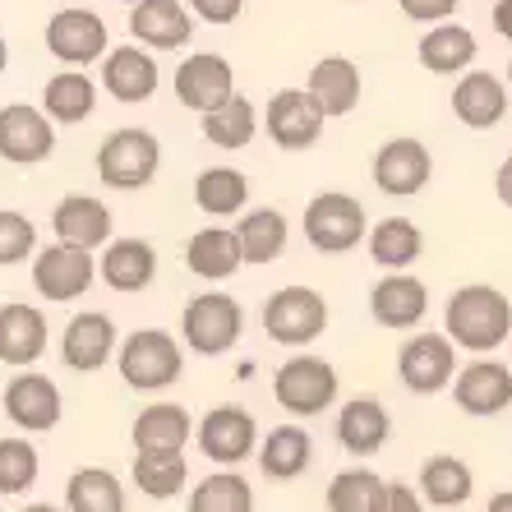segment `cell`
Returning a JSON list of instances; mask_svg holds the SVG:
<instances>
[{
    "instance_id": "cell-42",
    "label": "cell",
    "mask_w": 512,
    "mask_h": 512,
    "mask_svg": "<svg viewBox=\"0 0 512 512\" xmlns=\"http://www.w3.org/2000/svg\"><path fill=\"white\" fill-rule=\"evenodd\" d=\"M37 480V448L28 439H0V494H24Z\"/></svg>"
},
{
    "instance_id": "cell-40",
    "label": "cell",
    "mask_w": 512,
    "mask_h": 512,
    "mask_svg": "<svg viewBox=\"0 0 512 512\" xmlns=\"http://www.w3.org/2000/svg\"><path fill=\"white\" fill-rule=\"evenodd\" d=\"M190 512H254V489L236 471H217V476L194 485Z\"/></svg>"
},
{
    "instance_id": "cell-3",
    "label": "cell",
    "mask_w": 512,
    "mask_h": 512,
    "mask_svg": "<svg viewBox=\"0 0 512 512\" xmlns=\"http://www.w3.org/2000/svg\"><path fill=\"white\" fill-rule=\"evenodd\" d=\"M263 333L282 346H310L314 337L328 328V300L310 286H282L263 300L259 310Z\"/></svg>"
},
{
    "instance_id": "cell-35",
    "label": "cell",
    "mask_w": 512,
    "mask_h": 512,
    "mask_svg": "<svg viewBox=\"0 0 512 512\" xmlns=\"http://www.w3.org/2000/svg\"><path fill=\"white\" fill-rule=\"evenodd\" d=\"M383 499H388V480H379L365 466L337 471L328 480V512H383Z\"/></svg>"
},
{
    "instance_id": "cell-11",
    "label": "cell",
    "mask_w": 512,
    "mask_h": 512,
    "mask_svg": "<svg viewBox=\"0 0 512 512\" xmlns=\"http://www.w3.org/2000/svg\"><path fill=\"white\" fill-rule=\"evenodd\" d=\"M60 388L47 379V374H14L10 383H5V416L14 420L19 429H28V434H47V429L60 425Z\"/></svg>"
},
{
    "instance_id": "cell-53",
    "label": "cell",
    "mask_w": 512,
    "mask_h": 512,
    "mask_svg": "<svg viewBox=\"0 0 512 512\" xmlns=\"http://www.w3.org/2000/svg\"><path fill=\"white\" fill-rule=\"evenodd\" d=\"M453 512H457V508H453Z\"/></svg>"
},
{
    "instance_id": "cell-48",
    "label": "cell",
    "mask_w": 512,
    "mask_h": 512,
    "mask_svg": "<svg viewBox=\"0 0 512 512\" xmlns=\"http://www.w3.org/2000/svg\"><path fill=\"white\" fill-rule=\"evenodd\" d=\"M494 185H499V199L512 208V157H508V162H503V167H499V180H494Z\"/></svg>"
},
{
    "instance_id": "cell-43",
    "label": "cell",
    "mask_w": 512,
    "mask_h": 512,
    "mask_svg": "<svg viewBox=\"0 0 512 512\" xmlns=\"http://www.w3.org/2000/svg\"><path fill=\"white\" fill-rule=\"evenodd\" d=\"M37 245V231L24 213H10V208H0V263H19L28 259Z\"/></svg>"
},
{
    "instance_id": "cell-37",
    "label": "cell",
    "mask_w": 512,
    "mask_h": 512,
    "mask_svg": "<svg viewBox=\"0 0 512 512\" xmlns=\"http://www.w3.org/2000/svg\"><path fill=\"white\" fill-rule=\"evenodd\" d=\"M476 60V37L471 28H457V24H443L434 28L429 37H420V65L434 74H457Z\"/></svg>"
},
{
    "instance_id": "cell-8",
    "label": "cell",
    "mask_w": 512,
    "mask_h": 512,
    "mask_svg": "<svg viewBox=\"0 0 512 512\" xmlns=\"http://www.w3.org/2000/svg\"><path fill=\"white\" fill-rule=\"evenodd\" d=\"M453 346H457L453 337H439V333L406 337V346L397 351V379L420 397L443 393V388L457 379V351Z\"/></svg>"
},
{
    "instance_id": "cell-7",
    "label": "cell",
    "mask_w": 512,
    "mask_h": 512,
    "mask_svg": "<svg viewBox=\"0 0 512 512\" xmlns=\"http://www.w3.org/2000/svg\"><path fill=\"white\" fill-rule=\"evenodd\" d=\"M273 393L291 416H319L337 402V370L323 356H296L277 370Z\"/></svg>"
},
{
    "instance_id": "cell-14",
    "label": "cell",
    "mask_w": 512,
    "mask_h": 512,
    "mask_svg": "<svg viewBox=\"0 0 512 512\" xmlns=\"http://www.w3.org/2000/svg\"><path fill=\"white\" fill-rule=\"evenodd\" d=\"M176 97L190 111H203V116H208V111H217L222 102L236 97V74H231V65L222 56L203 51V56H190L176 70Z\"/></svg>"
},
{
    "instance_id": "cell-32",
    "label": "cell",
    "mask_w": 512,
    "mask_h": 512,
    "mask_svg": "<svg viewBox=\"0 0 512 512\" xmlns=\"http://www.w3.org/2000/svg\"><path fill=\"white\" fill-rule=\"evenodd\" d=\"M190 434H194V420L185 406H176V402L143 406L139 420H134V453L139 448H185Z\"/></svg>"
},
{
    "instance_id": "cell-26",
    "label": "cell",
    "mask_w": 512,
    "mask_h": 512,
    "mask_svg": "<svg viewBox=\"0 0 512 512\" xmlns=\"http://www.w3.org/2000/svg\"><path fill=\"white\" fill-rule=\"evenodd\" d=\"M157 277V250L148 240L139 236H125V240H111L107 254H102V282L111 291H143V286Z\"/></svg>"
},
{
    "instance_id": "cell-10",
    "label": "cell",
    "mask_w": 512,
    "mask_h": 512,
    "mask_svg": "<svg viewBox=\"0 0 512 512\" xmlns=\"http://www.w3.org/2000/svg\"><path fill=\"white\" fill-rule=\"evenodd\" d=\"M93 277V250H79V245H65V240H56L51 250H42L33 259V286L47 300H79L93 286Z\"/></svg>"
},
{
    "instance_id": "cell-51",
    "label": "cell",
    "mask_w": 512,
    "mask_h": 512,
    "mask_svg": "<svg viewBox=\"0 0 512 512\" xmlns=\"http://www.w3.org/2000/svg\"><path fill=\"white\" fill-rule=\"evenodd\" d=\"M5 60H10V51H5V37H0V74H5Z\"/></svg>"
},
{
    "instance_id": "cell-16",
    "label": "cell",
    "mask_w": 512,
    "mask_h": 512,
    "mask_svg": "<svg viewBox=\"0 0 512 512\" xmlns=\"http://www.w3.org/2000/svg\"><path fill=\"white\" fill-rule=\"evenodd\" d=\"M453 397L466 416H480V420L499 416V411L512 406V370L499 365V360H476V365L457 370Z\"/></svg>"
},
{
    "instance_id": "cell-5",
    "label": "cell",
    "mask_w": 512,
    "mask_h": 512,
    "mask_svg": "<svg viewBox=\"0 0 512 512\" xmlns=\"http://www.w3.org/2000/svg\"><path fill=\"white\" fill-rule=\"evenodd\" d=\"M162 167V148L148 130H116L97 148V176L111 190H143Z\"/></svg>"
},
{
    "instance_id": "cell-21",
    "label": "cell",
    "mask_w": 512,
    "mask_h": 512,
    "mask_svg": "<svg viewBox=\"0 0 512 512\" xmlns=\"http://www.w3.org/2000/svg\"><path fill=\"white\" fill-rule=\"evenodd\" d=\"M51 227H56V240H65V245L97 250L102 240H111V208L102 199H88V194H70V199L56 203Z\"/></svg>"
},
{
    "instance_id": "cell-20",
    "label": "cell",
    "mask_w": 512,
    "mask_h": 512,
    "mask_svg": "<svg viewBox=\"0 0 512 512\" xmlns=\"http://www.w3.org/2000/svg\"><path fill=\"white\" fill-rule=\"evenodd\" d=\"M47 47L65 65H88L107 47V24L93 10H60L47 24Z\"/></svg>"
},
{
    "instance_id": "cell-23",
    "label": "cell",
    "mask_w": 512,
    "mask_h": 512,
    "mask_svg": "<svg viewBox=\"0 0 512 512\" xmlns=\"http://www.w3.org/2000/svg\"><path fill=\"white\" fill-rule=\"evenodd\" d=\"M185 263L190 273L203 277V282H227L245 263V250H240V231H227V227H203L190 236L185 245Z\"/></svg>"
},
{
    "instance_id": "cell-52",
    "label": "cell",
    "mask_w": 512,
    "mask_h": 512,
    "mask_svg": "<svg viewBox=\"0 0 512 512\" xmlns=\"http://www.w3.org/2000/svg\"><path fill=\"white\" fill-rule=\"evenodd\" d=\"M508 84H512V65H508Z\"/></svg>"
},
{
    "instance_id": "cell-25",
    "label": "cell",
    "mask_w": 512,
    "mask_h": 512,
    "mask_svg": "<svg viewBox=\"0 0 512 512\" xmlns=\"http://www.w3.org/2000/svg\"><path fill=\"white\" fill-rule=\"evenodd\" d=\"M102 88L116 102H148L157 93V65L139 47H116L102 60Z\"/></svg>"
},
{
    "instance_id": "cell-2",
    "label": "cell",
    "mask_w": 512,
    "mask_h": 512,
    "mask_svg": "<svg viewBox=\"0 0 512 512\" xmlns=\"http://www.w3.org/2000/svg\"><path fill=\"white\" fill-rule=\"evenodd\" d=\"M120 379L130 383L134 393H162L185 374V356L171 333L162 328H139L120 342Z\"/></svg>"
},
{
    "instance_id": "cell-15",
    "label": "cell",
    "mask_w": 512,
    "mask_h": 512,
    "mask_svg": "<svg viewBox=\"0 0 512 512\" xmlns=\"http://www.w3.org/2000/svg\"><path fill=\"white\" fill-rule=\"evenodd\" d=\"M116 356V323L102 310H84L65 323V337H60V360L79 374L102 370L107 360Z\"/></svg>"
},
{
    "instance_id": "cell-30",
    "label": "cell",
    "mask_w": 512,
    "mask_h": 512,
    "mask_svg": "<svg viewBox=\"0 0 512 512\" xmlns=\"http://www.w3.org/2000/svg\"><path fill=\"white\" fill-rule=\"evenodd\" d=\"M471 489H476V476H471V466L462 462V457H429L425 466H420V499L429 503V508H462L466 499H471Z\"/></svg>"
},
{
    "instance_id": "cell-45",
    "label": "cell",
    "mask_w": 512,
    "mask_h": 512,
    "mask_svg": "<svg viewBox=\"0 0 512 512\" xmlns=\"http://www.w3.org/2000/svg\"><path fill=\"white\" fill-rule=\"evenodd\" d=\"M190 5L208 24H231V19H240V5H245V0H190Z\"/></svg>"
},
{
    "instance_id": "cell-49",
    "label": "cell",
    "mask_w": 512,
    "mask_h": 512,
    "mask_svg": "<svg viewBox=\"0 0 512 512\" xmlns=\"http://www.w3.org/2000/svg\"><path fill=\"white\" fill-rule=\"evenodd\" d=\"M485 512H512V489H503V494H494Z\"/></svg>"
},
{
    "instance_id": "cell-18",
    "label": "cell",
    "mask_w": 512,
    "mask_h": 512,
    "mask_svg": "<svg viewBox=\"0 0 512 512\" xmlns=\"http://www.w3.org/2000/svg\"><path fill=\"white\" fill-rule=\"evenodd\" d=\"M42 351H47V314L24 300L0 305V360L14 370H28L42 360Z\"/></svg>"
},
{
    "instance_id": "cell-27",
    "label": "cell",
    "mask_w": 512,
    "mask_h": 512,
    "mask_svg": "<svg viewBox=\"0 0 512 512\" xmlns=\"http://www.w3.org/2000/svg\"><path fill=\"white\" fill-rule=\"evenodd\" d=\"M453 111L471 130H489L508 111V88H503L499 74H466L462 84L453 88Z\"/></svg>"
},
{
    "instance_id": "cell-28",
    "label": "cell",
    "mask_w": 512,
    "mask_h": 512,
    "mask_svg": "<svg viewBox=\"0 0 512 512\" xmlns=\"http://www.w3.org/2000/svg\"><path fill=\"white\" fill-rule=\"evenodd\" d=\"M130 476L139 485V494H148V499H176L185 480H190L185 448H139Z\"/></svg>"
},
{
    "instance_id": "cell-46",
    "label": "cell",
    "mask_w": 512,
    "mask_h": 512,
    "mask_svg": "<svg viewBox=\"0 0 512 512\" xmlns=\"http://www.w3.org/2000/svg\"><path fill=\"white\" fill-rule=\"evenodd\" d=\"M383 512H425V499H420V489H411V485H388Z\"/></svg>"
},
{
    "instance_id": "cell-4",
    "label": "cell",
    "mask_w": 512,
    "mask_h": 512,
    "mask_svg": "<svg viewBox=\"0 0 512 512\" xmlns=\"http://www.w3.org/2000/svg\"><path fill=\"white\" fill-rule=\"evenodd\" d=\"M240 333H245V310H240V300L222 296V291L194 296L180 314V337L199 356H227L240 342Z\"/></svg>"
},
{
    "instance_id": "cell-38",
    "label": "cell",
    "mask_w": 512,
    "mask_h": 512,
    "mask_svg": "<svg viewBox=\"0 0 512 512\" xmlns=\"http://www.w3.org/2000/svg\"><path fill=\"white\" fill-rule=\"evenodd\" d=\"M240 250L245 263H273L286 250V217L277 208H254L240 217Z\"/></svg>"
},
{
    "instance_id": "cell-24",
    "label": "cell",
    "mask_w": 512,
    "mask_h": 512,
    "mask_svg": "<svg viewBox=\"0 0 512 512\" xmlns=\"http://www.w3.org/2000/svg\"><path fill=\"white\" fill-rule=\"evenodd\" d=\"M388 434H393V420H388L383 402H374V397H356V402H346L337 411V439H342L346 453L374 457L388 443Z\"/></svg>"
},
{
    "instance_id": "cell-34",
    "label": "cell",
    "mask_w": 512,
    "mask_h": 512,
    "mask_svg": "<svg viewBox=\"0 0 512 512\" xmlns=\"http://www.w3.org/2000/svg\"><path fill=\"white\" fill-rule=\"evenodd\" d=\"M250 199V180L236 167H208L194 180V203H199L208 217H236Z\"/></svg>"
},
{
    "instance_id": "cell-31",
    "label": "cell",
    "mask_w": 512,
    "mask_h": 512,
    "mask_svg": "<svg viewBox=\"0 0 512 512\" xmlns=\"http://www.w3.org/2000/svg\"><path fill=\"white\" fill-rule=\"evenodd\" d=\"M310 97L323 107V116H346L360 102V70L346 56H328L310 70Z\"/></svg>"
},
{
    "instance_id": "cell-13",
    "label": "cell",
    "mask_w": 512,
    "mask_h": 512,
    "mask_svg": "<svg viewBox=\"0 0 512 512\" xmlns=\"http://www.w3.org/2000/svg\"><path fill=\"white\" fill-rule=\"evenodd\" d=\"M51 148H56V130L42 111L14 102V107L0 111V157L14 162V167H28V162H47Z\"/></svg>"
},
{
    "instance_id": "cell-17",
    "label": "cell",
    "mask_w": 512,
    "mask_h": 512,
    "mask_svg": "<svg viewBox=\"0 0 512 512\" xmlns=\"http://www.w3.org/2000/svg\"><path fill=\"white\" fill-rule=\"evenodd\" d=\"M429 171H434V162H429V148L420 139H388L374 153V185L383 194H397V199L425 190Z\"/></svg>"
},
{
    "instance_id": "cell-36",
    "label": "cell",
    "mask_w": 512,
    "mask_h": 512,
    "mask_svg": "<svg viewBox=\"0 0 512 512\" xmlns=\"http://www.w3.org/2000/svg\"><path fill=\"white\" fill-rule=\"evenodd\" d=\"M65 499H70V512H125V485L107 466H84L70 476Z\"/></svg>"
},
{
    "instance_id": "cell-19",
    "label": "cell",
    "mask_w": 512,
    "mask_h": 512,
    "mask_svg": "<svg viewBox=\"0 0 512 512\" xmlns=\"http://www.w3.org/2000/svg\"><path fill=\"white\" fill-rule=\"evenodd\" d=\"M429 310V291L420 277L411 273H388L379 286L370 291V314L379 328H393V333H406L416 328Z\"/></svg>"
},
{
    "instance_id": "cell-41",
    "label": "cell",
    "mask_w": 512,
    "mask_h": 512,
    "mask_svg": "<svg viewBox=\"0 0 512 512\" xmlns=\"http://www.w3.org/2000/svg\"><path fill=\"white\" fill-rule=\"evenodd\" d=\"M203 134L217 143V148H245L254 139V107L250 97H231L217 111L203 116Z\"/></svg>"
},
{
    "instance_id": "cell-12",
    "label": "cell",
    "mask_w": 512,
    "mask_h": 512,
    "mask_svg": "<svg viewBox=\"0 0 512 512\" xmlns=\"http://www.w3.org/2000/svg\"><path fill=\"white\" fill-rule=\"evenodd\" d=\"M319 130H323V107L310 97V88H286V93H277L268 102V134L286 153L314 148Z\"/></svg>"
},
{
    "instance_id": "cell-29",
    "label": "cell",
    "mask_w": 512,
    "mask_h": 512,
    "mask_svg": "<svg viewBox=\"0 0 512 512\" xmlns=\"http://www.w3.org/2000/svg\"><path fill=\"white\" fill-rule=\"evenodd\" d=\"M314 462V439L300 425H277L259 443V466L268 480H300Z\"/></svg>"
},
{
    "instance_id": "cell-44",
    "label": "cell",
    "mask_w": 512,
    "mask_h": 512,
    "mask_svg": "<svg viewBox=\"0 0 512 512\" xmlns=\"http://www.w3.org/2000/svg\"><path fill=\"white\" fill-rule=\"evenodd\" d=\"M402 5L406 19H416V24H434V19H448L457 10V0H397Z\"/></svg>"
},
{
    "instance_id": "cell-39",
    "label": "cell",
    "mask_w": 512,
    "mask_h": 512,
    "mask_svg": "<svg viewBox=\"0 0 512 512\" xmlns=\"http://www.w3.org/2000/svg\"><path fill=\"white\" fill-rule=\"evenodd\" d=\"M42 107H47L51 120H60V125H79V120L93 116L97 88L88 74H56L47 84V93H42Z\"/></svg>"
},
{
    "instance_id": "cell-6",
    "label": "cell",
    "mask_w": 512,
    "mask_h": 512,
    "mask_svg": "<svg viewBox=\"0 0 512 512\" xmlns=\"http://www.w3.org/2000/svg\"><path fill=\"white\" fill-rule=\"evenodd\" d=\"M365 208L351 194H314L310 208H305V240H310L319 254H346L356 250L360 236H365Z\"/></svg>"
},
{
    "instance_id": "cell-22",
    "label": "cell",
    "mask_w": 512,
    "mask_h": 512,
    "mask_svg": "<svg viewBox=\"0 0 512 512\" xmlns=\"http://www.w3.org/2000/svg\"><path fill=\"white\" fill-rule=\"evenodd\" d=\"M130 33L157 51H176L194 37V24L180 0H139L130 14Z\"/></svg>"
},
{
    "instance_id": "cell-47",
    "label": "cell",
    "mask_w": 512,
    "mask_h": 512,
    "mask_svg": "<svg viewBox=\"0 0 512 512\" xmlns=\"http://www.w3.org/2000/svg\"><path fill=\"white\" fill-rule=\"evenodd\" d=\"M494 28L512 42V0H499V5H494Z\"/></svg>"
},
{
    "instance_id": "cell-33",
    "label": "cell",
    "mask_w": 512,
    "mask_h": 512,
    "mask_svg": "<svg viewBox=\"0 0 512 512\" xmlns=\"http://www.w3.org/2000/svg\"><path fill=\"white\" fill-rule=\"evenodd\" d=\"M420 250H425V236L406 217H388V222H379L370 231V259L379 268H388V273H406L420 259Z\"/></svg>"
},
{
    "instance_id": "cell-50",
    "label": "cell",
    "mask_w": 512,
    "mask_h": 512,
    "mask_svg": "<svg viewBox=\"0 0 512 512\" xmlns=\"http://www.w3.org/2000/svg\"><path fill=\"white\" fill-rule=\"evenodd\" d=\"M24 512H60V508H51V503H28Z\"/></svg>"
},
{
    "instance_id": "cell-1",
    "label": "cell",
    "mask_w": 512,
    "mask_h": 512,
    "mask_svg": "<svg viewBox=\"0 0 512 512\" xmlns=\"http://www.w3.org/2000/svg\"><path fill=\"white\" fill-rule=\"evenodd\" d=\"M443 328L466 351H494L512 333V305L503 291H494L485 282L457 286L448 296V310H443Z\"/></svg>"
},
{
    "instance_id": "cell-9",
    "label": "cell",
    "mask_w": 512,
    "mask_h": 512,
    "mask_svg": "<svg viewBox=\"0 0 512 512\" xmlns=\"http://www.w3.org/2000/svg\"><path fill=\"white\" fill-rule=\"evenodd\" d=\"M194 439H199V448H203L208 462L236 466V462H245L250 448L259 443V425H254V416L245 411V406L222 402L194 425Z\"/></svg>"
}]
</instances>
